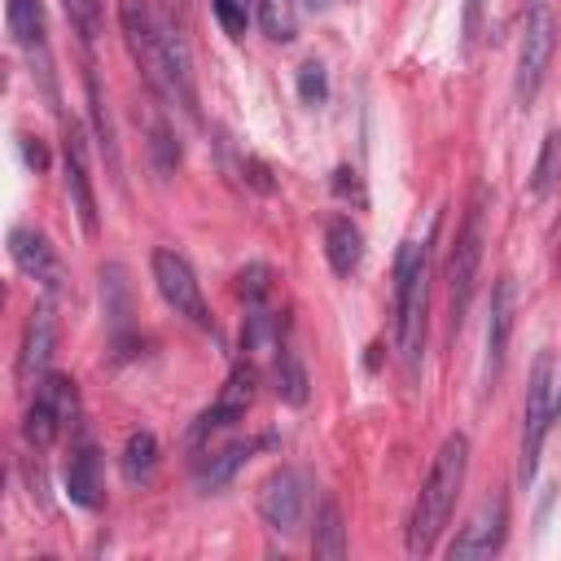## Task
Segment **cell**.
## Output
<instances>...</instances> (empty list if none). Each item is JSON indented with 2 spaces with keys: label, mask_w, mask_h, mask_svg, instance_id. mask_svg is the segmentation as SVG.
Masks as SVG:
<instances>
[{
  "label": "cell",
  "mask_w": 561,
  "mask_h": 561,
  "mask_svg": "<svg viewBox=\"0 0 561 561\" xmlns=\"http://www.w3.org/2000/svg\"><path fill=\"white\" fill-rule=\"evenodd\" d=\"M465 478H469V438L465 434H447L416 500H412V513H408V552L412 557H425L434 552L438 535L447 530L451 513H456V500L465 491Z\"/></svg>",
  "instance_id": "cell-1"
},
{
  "label": "cell",
  "mask_w": 561,
  "mask_h": 561,
  "mask_svg": "<svg viewBox=\"0 0 561 561\" xmlns=\"http://www.w3.org/2000/svg\"><path fill=\"white\" fill-rule=\"evenodd\" d=\"M425 311H430V237H408L394 254V342L408 377H416L425 355Z\"/></svg>",
  "instance_id": "cell-2"
},
{
  "label": "cell",
  "mask_w": 561,
  "mask_h": 561,
  "mask_svg": "<svg viewBox=\"0 0 561 561\" xmlns=\"http://www.w3.org/2000/svg\"><path fill=\"white\" fill-rule=\"evenodd\" d=\"M486 210H491V193L486 184L473 188L465 219L456 228L451 241V259H447V320H451V337L465 329L473 289H478V272H482V250H486Z\"/></svg>",
  "instance_id": "cell-3"
},
{
  "label": "cell",
  "mask_w": 561,
  "mask_h": 561,
  "mask_svg": "<svg viewBox=\"0 0 561 561\" xmlns=\"http://www.w3.org/2000/svg\"><path fill=\"white\" fill-rule=\"evenodd\" d=\"M557 48V9L552 0H526L522 13V39H517V66H513V101L526 110L535 105L543 79H548V61Z\"/></svg>",
  "instance_id": "cell-4"
},
{
  "label": "cell",
  "mask_w": 561,
  "mask_h": 561,
  "mask_svg": "<svg viewBox=\"0 0 561 561\" xmlns=\"http://www.w3.org/2000/svg\"><path fill=\"white\" fill-rule=\"evenodd\" d=\"M149 272H153V285H158L162 302H167L175 316H184L193 329H202V333H210V337L219 333V324H215V316H210V307H206L202 280H197L193 263H188L180 250L158 245V250L149 254Z\"/></svg>",
  "instance_id": "cell-5"
},
{
  "label": "cell",
  "mask_w": 561,
  "mask_h": 561,
  "mask_svg": "<svg viewBox=\"0 0 561 561\" xmlns=\"http://www.w3.org/2000/svg\"><path fill=\"white\" fill-rule=\"evenodd\" d=\"M557 364H552V351H539L535 355V368L526 377V403H522V482L535 478L539 469V447L548 438V425L557 421Z\"/></svg>",
  "instance_id": "cell-6"
},
{
  "label": "cell",
  "mask_w": 561,
  "mask_h": 561,
  "mask_svg": "<svg viewBox=\"0 0 561 561\" xmlns=\"http://www.w3.org/2000/svg\"><path fill=\"white\" fill-rule=\"evenodd\" d=\"M75 416H79L75 381L61 373H44V377H35V394H31V408L22 416V438L31 447H53L61 438V430L75 425Z\"/></svg>",
  "instance_id": "cell-7"
},
{
  "label": "cell",
  "mask_w": 561,
  "mask_h": 561,
  "mask_svg": "<svg viewBox=\"0 0 561 561\" xmlns=\"http://www.w3.org/2000/svg\"><path fill=\"white\" fill-rule=\"evenodd\" d=\"M118 22H123V39L136 57V66L145 70V79L171 96V61H167V39H162V22L153 18V9L145 0H118Z\"/></svg>",
  "instance_id": "cell-8"
},
{
  "label": "cell",
  "mask_w": 561,
  "mask_h": 561,
  "mask_svg": "<svg viewBox=\"0 0 561 561\" xmlns=\"http://www.w3.org/2000/svg\"><path fill=\"white\" fill-rule=\"evenodd\" d=\"M311 508V478L294 465L272 469L259 482V517L276 530V535H298Z\"/></svg>",
  "instance_id": "cell-9"
},
{
  "label": "cell",
  "mask_w": 561,
  "mask_h": 561,
  "mask_svg": "<svg viewBox=\"0 0 561 561\" xmlns=\"http://www.w3.org/2000/svg\"><path fill=\"white\" fill-rule=\"evenodd\" d=\"M254 386H259V364L241 355V364L228 373V381H224L219 399H215V403L193 421V430H188V447L197 451V447L215 443V434L232 430V425L250 412V403H254Z\"/></svg>",
  "instance_id": "cell-10"
},
{
  "label": "cell",
  "mask_w": 561,
  "mask_h": 561,
  "mask_svg": "<svg viewBox=\"0 0 561 561\" xmlns=\"http://www.w3.org/2000/svg\"><path fill=\"white\" fill-rule=\"evenodd\" d=\"M61 167H66V188H70V206L79 215V228L92 237L101 228V215H96V193H92V175H88V140H83L79 123H66Z\"/></svg>",
  "instance_id": "cell-11"
},
{
  "label": "cell",
  "mask_w": 561,
  "mask_h": 561,
  "mask_svg": "<svg viewBox=\"0 0 561 561\" xmlns=\"http://www.w3.org/2000/svg\"><path fill=\"white\" fill-rule=\"evenodd\" d=\"M9 259H13L18 272L31 276L44 294H57L61 280H66V267H61L53 241H48L44 232H35V228H9Z\"/></svg>",
  "instance_id": "cell-12"
},
{
  "label": "cell",
  "mask_w": 561,
  "mask_h": 561,
  "mask_svg": "<svg viewBox=\"0 0 561 561\" xmlns=\"http://www.w3.org/2000/svg\"><path fill=\"white\" fill-rule=\"evenodd\" d=\"M513 320H517V285H513V276H495V285H491V316H486V373H482L486 390H491V381L504 368Z\"/></svg>",
  "instance_id": "cell-13"
},
{
  "label": "cell",
  "mask_w": 561,
  "mask_h": 561,
  "mask_svg": "<svg viewBox=\"0 0 561 561\" xmlns=\"http://www.w3.org/2000/svg\"><path fill=\"white\" fill-rule=\"evenodd\" d=\"M272 438H228V443H206L193 451V482L202 491H219L224 482H232V473Z\"/></svg>",
  "instance_id": "cell-14"
},
{
  "label": "cell",
  "mask_w": 561,
  "mask_h": 561,
  "mask_svg": "<svg viewBox=\"0 0 561 561\" xmlns=\"http://www.w3.org/2000/svg\"><path fill=\"white\" fill-rule=\"evenodd\" d=\"M66 495L79 508H101L105 504V469H101V451L79 438L66 456Z\"/></svg>",
  "instance_id": "cell-15"
},
{
  "label": "cell",
  "mask_w": 561,
  "mask_h": 561,
  "mask_svg": "<svg viewBox=\"0 0 561 561\" xmlns=\"http://www.w3.org/2000/svg\"><path fill=\"white\" fill-rule=\"evenodd\" d=\"M504 526H508V504H504V495H495V500L482 504V513L447 543V557L456 561V557H491V552H500Z\"/></svg>",
  "instance_id": "cell-16"
},
{
  "label": "cell",
  "mask_w": 561,
  "mask_h": 561,
  "mask_svg": "<svg viewBox=\"0 0 561 561\" xmlns=\"http://www.w3.org/2000/svg\"><path fill=\"white\" fill-rule=\"evenodd\" d=\"M324 259L337 276H351L364 263V232L351 215H333L324 224Z\"/></svg>",
  "instance_id": "cell-17"
},
{
  "label": "cell",
  "mask_w": 561,
  "mask_h": 561,
  "mask_svg": "<svg viewBox=\"0 0 561 561\" xmlns=\"http://www.w3.org/2000/svg\"><path fill=\"white\" fill-rule=\"evenodd\" d=\"M53 337H57L53 311H48V307H35L31 320H26V333H22V355H18V373H22L26 381H31V377H44L48 355H53Z\"/></svg>",
  "instance_id": "cell-18"
},
{
  "label": "cell",
  "mask_w": 561,
  "mask_h": 561,
  "mask_svg": "<svg viewBox=\"0 0 561 561\" xmlns=\"http://www.w3.org/2000/svg\"><path fill=\"white\" fill-rule=\"evenodd\" d=\"M4 26L18 48L44 53V4L39 0H4Z\"/></svg>",
  "instance_id": "cell-19"
},
{
  "label": "cell",
  "mask_w": 561,
  "mask_h": 561,
  "mask_svg": "<svg viewBox=\"0 0 561 561\" xmlns=\"http://www.w3.org/2000/svg\"><path fill=\"white\" fill-rule=\"evenodd\" d=\"M311 552L316 557H346V526L333 495H320L316 522H311Z\"/></svg>",
  "instance_id": "cell-20"
},
{
  "label": "cell",
  "mask_w": 561,
  "mask_h": 561,
  "mask_svg": "<svg viewBox=\"0 0 561 561\" xmlns=\"http://www.w3.org/2000/svg\"><path fill=\"white\" fill-rule=\"evenodd\" d=\"M302 18H307V4L302 0H259V26L276 44H289L298 35Z\"/></svg>",
  "instance_id": "cell-21"
},
{
  "label": "cell",
  "mask_w": 561,
  "mask_h": 561,
  "mask_svg": "<svg viewBox=\"0 0 561 561\" xmlns=\"http://www.w3.org/2000/svg\"><path fill=\"white\" fill-rule=\"evenodd\" d=\"M272 386H276V394L285 403H294V408L307 403V373H302V364H298V355L289 346H280L272 355Z\"/></svg>",
  "instance_id": "cell-22"
},
{
  "label": "cell",
  "mask_w": 561,
  "mask_h": 561,
  "mask_svg": "<svg viewBox=\"0 0 561 561\" xmlns=\"http://www.w3.org/2000/svg\"><path fill=\"white\" fill-rule=\"evenodd\" d=\"M153 469H158V438L149 430H136L123 447V473L127 482H149Z\"/></svg>",
  "instance_id": "cell-23"
},
{
  "label": "cell",
  "mask_w": 561,
  "mask_h": 561,
  "mask_svg": "<svg viewBox=\"0 0 561 561\" xmlns=\"http://www.w3.org/2000/svg\"><path fill=\"white\" fill-rule=\"evenodd\" d=\"M561 180V127H552L539 145V158H535V175H530V193L535 197H548L552 184Z\"/></svg>",
  "instance_id": "cell-24"
},
{
  "label": "cell",
  "mask_w": 561,
  "mask_h": 561,
  "mask_svg": "<svg viewBox=\"0 0 561 561\" xmlns=\"http://www.w3.org/2000/svg\"><path fill=\"white\" fill-rule=\"evenodd\" d=\"M61 13L70 22V31L83 44H92L101 35V22H105V0H61Z\"/></svg>",
  "instance_id": "cell-25"
},
{
  "label": "cell",
  "mask_w": 561,
  "mask_h": 561,
  "mask_svg": "<svg viewBox=\"0 0 561 561\" xmlns=\"http://www.w3.org/2000/svg\"><path fill=\"white\" fill-rule=\"evenodd\" d=\"M237 298L245 307H263L272 298V267L267 263H245L237 272Z\"/></svg>",
  "instance_id": "cell-26"
},
{
  "label": "cell",
  "mask_w": 561,
  "mask_h": 561,
  "mask_svg": "<svg viewBox=\"0 0 561 561\" xmlns=\"http://www.w3.org/2000/svg\"><path fill=\"white\" fill-rule=\"evenodd\" d=\"M210 9H215V18H219L224 35L241 39V35H245V26H250V22H254V13H259V0H210Z\"/></svg>",
  "instance_id": "cell-27"
},
{
  "label": "cell",
  "mask_w": 561,
  "mask_h": 561,
  "mask_svg": "<svg viewBox=\"0 0 561 561\" xmlns=\"http://www.w3.org/2000/svg\"><path fill=\"white\" fill-rule=\"evenodd\" d=\"M298 96H302V105H324V96H329V75H324L320 61H307V66L298 70Z\"/></svg>",
  "instance_id": "cell-28"
},
{
  "label": "cell",
  "mask_w": 561,
  "mask_h": 561,
  "mask_svg": "<svg viewBox=\"0 0 561 561\" xmlns=\"http://www.w3.org/2000/svg\"><path fill=\"white\" fill-rule=\"evenodd\" d=\"M149 149L158 153V167H162V171L180 162V140H171V127H167V123H153V140H149Z\"/></svg>",
  "instance_id": "cell-29"
},
{
  "label": "cell",
  "mask_w": 561,
  "mask_h": 561,
  "mask_svg": "<svg viewBox=\"0 0 561 561\" xmlns=\"http://www.w3.org/2000/svg\"><path fill=\"white\" fill-rule=\"evenodd\" d=\"M333 188H337L342 197H355V202L364 206V184H359V171H351V167H337V171H333Z\"/></svg>",
  "instance_id": "cell-30"
},
{
  "label": "cell",
  "mask_w": 561,
  "mask_h": 561,
  "mask_svg": "<svg viewBox=\"0 0 561 561\" xmlns=\"http://www.w3.org/2000/svg\"><path fill=\"white\" fill-rule=\"evenodd\" d=\"M482 13H486V0H465V53L473 48V39L482 31Z\"/></svg>",
  "instance_id": "cell-31"
},
{
  "label": "cell",
  "mask_w": 561,
  "mask_h": 561,
  "mask_svg": "<svg viewBox=\"0 0 561 561\" xmlns=\"http://www.w3.org/2000/svg\"><path fill=\"white\" fill-rule=\"evenodd\" d=\"M22 158H26L35 171H44V167H48V153H44V145H39V140H31V136H22Z\"/></svg>",
  "instance_id": "cell-32"
},
{
  "label": "cell",
  "mask_w": 561,
  "mask_h": 561,
  "mask_svg": "<svg viewBox=\"0 0 561 561\" xmlns=\"http://www.w3.org/2000/svg\"><path fill=\"white\" fill-rule=\"evenodd\" d=\"M302 4H307V13H320V9L329 4V0H302Z\"/></svg>",
  "instance_id": "cell-33"
},
{
  "label": "cell",
  "mask_w": 561,
  "mask_h": 561,
  "mask_svg": "<svg viewBox=\"0 0 561 561\" xmlns=\"http://www.w3.org/2000/svg\"><path fill=\"white\" fill-rule=\"evenodd\" d=\"M557 250H561V245H557Z\"/></svg>",
  "instance_id": "cell-34"
}]
</instances>
